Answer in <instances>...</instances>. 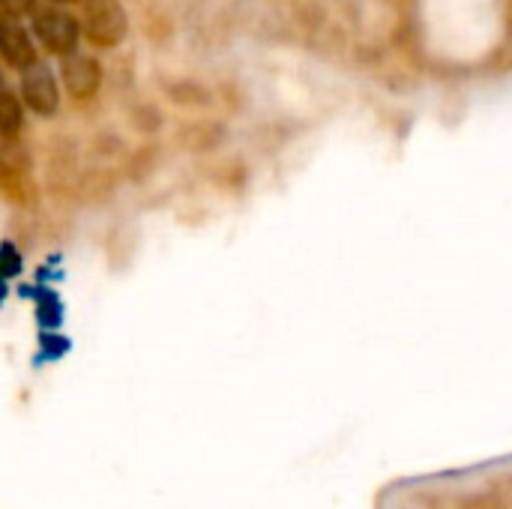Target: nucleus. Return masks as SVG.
<instances>
[{"label":"nucleus","mask_w":512,"mask_h":509,"mask_svg":"<svg viewBox=\"0 0 512 509\" xmlns=\"http://www.w3.org/2000/svg\"><path fill=\"white\" fill-rule=\"evenodd\" d=\"M81 27L87 39L99 48H114L126 39L129 18L120 6V0H84Z\"/></svg>","instance_id":"1"},{"label":"nucleus","mask_w":512,"mask_h":509,"mask_svg":"<svg viewBox=\"0 0 512 509\" xmlns=\"http://www.w3.org/2000/svg\"><path fill=\"white\" fill-rule=\"evenodd\" d=\"M33 33L36 39L51 51V54H72L75 45H78V21L63 12L60 6H51V3H42L33 9Z\"/></svg>","instance_id":"2"},{"label":"nucleus","mask_w":512,"mask_h":509,"mask_svg":"<svg viewBox=\"0 0 512 509\" xmlns=\"http://www.w3.org/2000/svg\"><path fill=\"white\" fill-rule=\"evenodd\" d=\"M21 96L36 114H42V117L54 114L57 99H60L54 72L45 63H30L27 69H21Z\"/></svg>","instance_id":"3"},{"label":"nucleus","mask_w":512,"mask_h":509,"mask_svg":"<svg viewBox=\"0 0 512 509\" xmlns=\"http://www.w3.org/2000/svg\"><path fill=\"white\" fill-rule=\"evenodd\" d=\"M60 72H63L66 90L75 99H90L99 90V84H102V66L90 54H78V51L66 54Z\"/></svg>","instance_id":"4"},{"label":"nucleus","mask_w":512,"mask_h":509,"mask_svg":"<svg viewBox=\"0 0 512 509\" xmlns=\"http://www.w3.org/2000/svg\"><path fill=\"white\" fill-rule=\"evenodd\" d=\"M0 45H3V60L15 69H27L30 63H36V51L30 36L24 33V27L12 18L3 15V27H0Z\"/></svg>","instance_id":"5"},{"label":"nucleus","mask_w":512,"mask_h":509,"mask_svg":"<svg viewBox=\"0 0 512 509\" xmlns=\"http://www.w3.org/2000/svg\"><path fill=\"white\" fill-rule=\"evenodd\" d=\"M18 129H21V105H18V99L9 90H3V99H0V132H3L6 141H12L18 135Z\"/></svg>","instance_id":"6"},{"label":"nucleus","mask_w":512,"mask_h":509,"mask_svg":"<svg viewBox=\"0 0 512 509\" xmlns=\"http://www.w3.org/2000/svg\"><path fill=\"white\" fill-rule=\"evenodd\" d=\"M33 9H36V0H3V15H12V18L27 15Z\"/></svg>","instance_id":"7"},{"label":"nucleus","mask_w":512,"mask_h":509,"mask_svg":"<svg viewBox=\"0 0 512 509\" xmlns=\"http://www.w3.org/2000/svg\"><path fill=\"white\" fill-rule=\"evenodd\" d=\"M66 3H69V0H66Z\"/></svg>","instance_id":"8"}]
</instances>
